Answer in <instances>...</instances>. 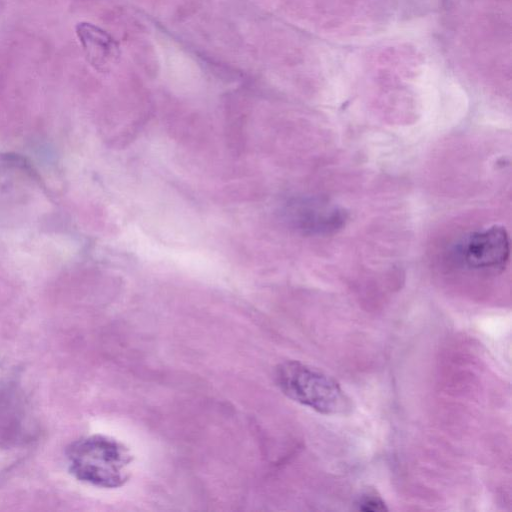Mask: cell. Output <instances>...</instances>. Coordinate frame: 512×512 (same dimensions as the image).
<instances>
[{
    "mask_svg": "<svg viewBox=\"0 0 512 512\" xmlns=\"http://www.w3.org/2000/svg\"><path fill=\"white\" fill-rule=\"evenodd\" d=\"M71 473L79 480L101 488H118L130 478V449L105 435H91L74 442L68 450Z\"/></svg>",
    "mask_w": 512,
    "mask_h": 512,
    "instance_id": "1",
    "label": "cell"
},
{
    "mask_svg": "<svg viewBox=\"0 0 512 512\" xmlns=\"http://www.w3.org/2000/svg\"><path fill=\"white\" fill-rule=\"evenodd\" d=\"M275 381L288 398L319 413L346 414L352 408L350 398L335 379L299 361L280 363Z\"/></svg>",
    "mask_w": 512,
    "mask_h": 512,
    "instance_id": "2",
    "label": "cell"
},
{
    "mask_svg": "<svg viewBox=\"0 0 512 512\" xmlns=\"http://www.w3.org/2000/svg\"><path fill=\"white\" fill-rule=\"evenodd\" d=\"M466 264L477 270H502L510 255V241L502 226L494 225L472 234L464 245Z\"/></svg>",
    "mask_w": 512,
    "mask_h": 512,
    "instance_id": "3",
    "label": "cell"
},
{
    "mask_svg": "<svg viewBox=\"0 0 512 512\" xmlns=\"http://www.w3.org/2000/svg\"><path fill=\"white\" fill-rule=\"evenodd\" d=\"M289 219L296 228L309 233H324L340 228L345 216L337 207L322 203L299 202L288 210Z\"/></svg>",
    "mask_w": 512,
    "mask_h": 512,
    "instance_id": "4",
    "label": "cell"
},
{
    "mask_svg": "<svg viewBox=\"0 0 512 512\" xmlns=\"http://www.w3.org/2000/svg\"><path fill=\"white\" fill-rule=\"evenodd\" d=\"M356 505L359 510L365 512H378L388 510L383 499L374 491H367L363 493L359 497Z\"/></svg>",
    "mask_w": 512,
    "mask_h": 512,
    "instance_id": "5",
    "label": "cell"
}]
</instances>
